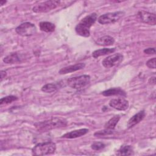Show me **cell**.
I'll return each mask as SVG.
<instances>
[{
	"label": "cell",
	"instance_id": "603a6c76",
	"mask_svg": "<svg viewBox=\"0 0 156 156\" xmlns=\"http://www.w3.org/2000/svg\"><path fill=\"white\" fill-rule=\"evenodd\" d=\"M91 147L94 151H100V150H102V149H104L105 147V145L102 142L96 141V142H94L91 144Z\"/></svg>",
	"mask_w": 156,
	"mask_h": 156
},
{
	"label": "cell",
	"instance_id": "d4e9b609",
	"mask_svg": "<svg viewBox=\"0 0 156 156\" xmlns=\"http://www.w3.org/2000/svg\"><path fill=\"white\" fill-rule=\"evenodd\" d=\"M155 61H156V58L154 57V58H151L149 60H147L146 65L149 68L155 69Z\"/></svg>",
	"mask_w": 156,
	"mask_h": 156
},
{
	"label": "cell",
	"instance_id": "5bb4252c",
	"mask_svg": "<svg viewBox=\"0 0 156 156\" xmlns=\"http://www.w3.org/2000/svg\"><path fill=\"white\" fill-rule=\"evenodd\" d=\"M89 132V130L86 128L83 129H80L77 130H75L73 131H71L69 132L66 133L65 134L63 135L61 138H69V139H73V138H76L78 137H80L82 136L85 135Z\"/></svg>",
	"mask_w": 156,
	"mask_h": 156
},
{
	"label": "cell",
	"instance_id": "30bf717a",
	"mask_svg": "<svg viewBox=\"0 0 156 156\" xmlns=\"http://www.w3.org/2000/svg\"><path fill=\"white\" fill-rule=\"evenodd\" d=\"M138 16L141 21L146 24L153 26L156 24V16L155 13L141 10L138 12Z\"/></svg>",
	"mask_w": 156,
	"mask_h": 156
},
{
	"label": "cell",
	"instance_id": "8fae6325",
	"mask_svg": "<svg viewBox=\"0 0 156 156\" xmlns=\"http://www.w3.org/2000/svg\"><path fill=\"white\" fill-rule=\"evenodd\" d=\"M24 59V56L18 52H13L3 58V62L7 64H15L21 63Z\"/></svg>",
	"mask_w": 156,
	"mask_h": 156
},
{
	"label": "cell",
	"instance_id": "cb8c5ba5",
	"mask_svg": "<svg viewBox=\"0 0 156 156\" xmlns=\"http://www.w3.org/2000/svg\"><path fill=\"white\" fill-rule=\"evenodd\" d=\"M113 133V130H109L105 129V130H101V131H98L94 133V135L95 136H104L107 135H110Z\"/></svg>",
	"mask_w": 156,
	"mask_h": 156
},
{
	"label": "cell",
	"instance_id": "52a82bcc",
	"mask_svg": "<svg viewBox=\"0 0 156 156\" xmlns=\"http://www.w3.org/2000/svg\"><path fill=\"white\" fill-rule=\"evenodd\" d=\"M16 32L23 37H29L36 34L37 27L32 23L25 22L20 24L15 29Z\"/></svg>",
	"mask_w": 156,
	"mask_h": 156
},
{
	"label": "cell",
	"instance_id": "d6986e66",
	"mask_svg": "<svg viewBox=\"0 0 156 156\" xmlns=\"http://www.w3.org/2000/svg\"><path fill=\"white\" fill-rule=\"evenodd\" d=\"M60 83H47L43 86L41 87V91L47 93H51L56 91L61 86L60 85Z\"/></svg>",
	"mask_w": 156,
	"mask_h": 156
},
{
	"label": "cell",
	"instance_id": "6da1fadb",
	"mask_svg": "<svg viewBox=\"0 0 156 156\" xmlns=\"http://www.w3.org/2000/svg\"><path fill=\"white\" fill-rule=\"evenodd\" d=\"M67 120L62 117H52L50 119L37 122L34 124V126L40 132H46L51 130L65 127L67 126Z\"/></svg>",
	"mask_w": 156,
	"mask_h": 156
},
{
	"label": "cell",
	"instance_id": "2e32d148",
	"mask_svg": "<svg viewBox=\"0 0 156 156\" xmlns=\"http://www.w3.org/2000/svg\"><path fill=\"white\" fill-rule=\"evenodd\" d=\"M96 44L99 46H110L115 43V39L109 35H104L98 38L96 41Z\"/></svg>",
	"mask_w": 156,
	"mask_h": 156
},
{
	"label": "cell",
	"instance_id": "ac0fdd59",
	"mask_svg": "<svg viewBox=\"0 0 156 156\" xmlns=\"http://www.w3.org/2000/svg\"><path fill=\"white\" fill-rule=\"evenodd\" d=\"M116 50L115 48H102V49H99L95 50L92 53V56L96 58L102 55H105L108 54H112Z\"/></svg>",
	"mask_w": 156,
	"mask_h": 156
},
{
	"label": "cell",
	"instance_id": "277c9868",
	"mask_svg": "<svg viewBox=\"0 0 156 156\" xmlns=\"http://www.w3.org/2000/svg\"><path fill=\"white\" fill-rule=\"evenodd\" d=\"M67 85L75 90H82L86 87L90 83V76L89 75L83 74L79 76L69 78L66 81Z\"/></svg>",
	"mask_w": 156,
	"mask_h": 156
},
{
	"label": "cell",
	"instance_id": "9c48e42d",
	"mask_svg": "<svg viewBox=\"0 0 156 156\" xmlns=\"http://www.w3.org/2000/svg\"><path fill=\"white\" fill-rule=\"evenodd\" d=\"M109 105L116 110L124 111L129 108V103L124 98H116L111 99L109 102Z\"/></svg>",
	"mask_w": 156,
	"mask_h": 156
},
{
	"label": "cell",
	"instance_id": "44dd1931",
	"mask_svg": "<svg viewBox=\"0 0 156 156\" xmlns=\"http://www.w3.org/2000/svg\"><path fill=\"white\" fill-rule=\"evenodd\" d=\"M120 119L119 115H115L112 118H110L104 125V127L107 129L109 130H114L116 124Z\"/></svg>",
	"mask_w": 156,
	"mask_h": 156
},
{
	"label": "cell",
	"instance_id": "4316f807",
	"mask_svg": "<svg viewBox=\"0 0 156 156\" xmlns=\"http://www.w3.org/2000/svg\"><path fill=\"white\" fill-rule=\"evenodd\" d=\"M6 74H7L6 71H2V70L1 71V80H2V79L3 78H4V77H5Z\"/></svg>",
	"mask_w": 156,
	"mask_h": 156
},
{
	"label": "cell",
	"instance_id": "5b68a950",
	"mask_svg": "<svg viewBox=\"0 0 156 156\" xmlns=\"http://www.w3.org/2000/svg\"><path fill=\"white\" fill-rule=\"evenodd\" d=\"M60 1H46L39 3L32 8L35 13H46L56 9L60 4Z\"/></svg>",
	"mask_w": 156,
	"mask_h": 156
},
{
	"label": "cell",
	"instance_id": "7c38bea8",
	"mask_svg": "<svg viewBox=\"0 0 156 156\" xmlns=\"http://www.w3.org/2000/svg\"><path fill=\"white\" fill-rule=\"evenodd\" d=\"M146 115V113L144 110H141L135 115H134L132 117H131L127 122V127L128 128H132L135 125L138 124L140 121H141Z\"/></svg>",
	"mask_w": 156,
	"mask_h": 156
},
{
	"label": "cell",
	"instance_id": "ba28073f",
	"mask_svg": "<svg viewBox=\"0 0 156 156\" xmlns=\"http://www.w3.org/2000/svg\"><path fill=\"white\" fill-rule=\"evenodd\" d=\"M124 56L120 53L114 54L105 58L102 61V65L106 68H110L119 65L123 60Z\"/></svg>",
	"mask_w": 156,
	"mask_h": 156
},
{
	"label": "cell",
	"instance_id": "ffe728a7",
	"mask_svg": "<svg viewBox=\"0 0 156 156\" xmlns=\"http://www.w3.org/2000/svg\"><path fill=\"white\" fill-rule=\"evenodd\" d=\"M40 29L41 31L46 32H51L54 31L55 26L54 24L48 21H42L39 24Z\"/></svg>",
	"mask_w": 156,
	"mask_h": 156
},
{
	"label": "cell",
	"instance_id": "9a60e30c",
	"mask_svg": "<svg viewBox=\"0 0 156 156\" xmlns=\"http://www.w3.org/2000/svg\"><path fill=\"white\" fill-rule=\"evenodd\" d=\"M104 96H121L122 97L126 96V93L120 88H112L106 90L101 93Z\"/></svg>",
	"mask_w": 156,
	"mask_h": 156
},
{
	"label": "cell",
	"instance_id": "7402d4cb",
	"mask_svg": "<svg viewBox=\"0 0 156 156\" xmlns=\"http://www.w3.org/2000/svg\"><path fill=\"white\" fill-rule=\"evenodd\" d=\"M18 99V98L15 96H7L4 98H2L0 100V105H2L3 104H10L13 101H15Z\"/></svg>",
	"mask_w": 156,
	"mask_h": 156
},
{
	"label": "cell",
	"instance_id": "3957f363",
	"mask_svg": "<svg viewBox=\"0 0 156 156\" xmlns=\"http://www.w3.org/2000/svg\"><path fill=\"white\" fill-rule=\"evenodd\" d=\"M56 144L52 141L40 143L36 144L32 149V154L34 155H47L55 152Z\"/></svg>",
	"mask_w": 156,
	"mask_h": 156
},
{
	"label": "cell",
	"instance_id": "e0dca14e",
	"mask_svg": "<svg viewBox=\"0 0 156 156\" xmlns=\"http://www.w3.org/2000/svg\"><path fill=\"white\" fill-rule=\"evenodd\" d=\"M133 154V149L130 145H122L117 151V155H132Z\"/></svg>",
	"mask_w": 156,
	"mask_h": 156
},
{
	"label": "cell",
	"instance_id": "484cf974",
	"mask_svg": "<svg viewBox=\"0 0 156 156\" xmlns=\"http://www.w3.org/2000/svg\"><path fill=\"white\" fill-rule=\"evenodd\" d=\"M144 52L146 54H155V48H149L144 50Z\"/></svg>",
	"mask_w": 156,
	"mask_h": 156
},
{
	"label": "cell",
	"instance_id": "4fadbf2b",
	"mask_svg": "<svg viewBox=\"0 0 156 156\" xmlns=\"http://www.w3.org/2000/svg\"><path fill=\"white\" fill-rule=\"evenodd\" d=\"M85 66V64L84 63H76L74 65H69L67 66H65L63 68H62L58 73L60 74H66L68 73H73L82 69H83Z\"/></svg>",
	"mask_w": 156,
	"mask_h": 156
},
{
	"label": "cell",
	"instance_id": "8992f818",
	"mask_svg": "<svg viewBox=\"0 0 156 156\" xmlns=\"http://www.w3.org/2000/svg\"><path fill=\"white\" fill-rule=\"evenodd\" d=\"M124 15V12L122 11L109 12L101 15L98 18V21L101 24H112L119 20Z\"/></svg>",
	"mask_w": 156,
	"mask_h": 156
},
{
	"label": "cell",
	"instance_id": "83f0119b",
	"mask_svg": "<svg viewBox=\"0 0 156 156\" xmlns=\"http://www.w3.org/2000/svg\"><path fill=\"white\" fill-rule=\"evenodd\" d=\"M6 2H7L6 1H2L1 0V1H0V5H3L4 4H5L6 3Z\"/></svg>",
	"mask_w": 156,
	"mask_h": 156
},
{
	"label": "cell",
	"instance_id": "7a4b0ae2",
	"mask_svg": "<svg viewBox=\"0 0 156 156\" xmlns=\"http://www.w3.org/2000/svg\"><path fill=\"white\" fill-rule=\"evenodd\" d=\"M98 16L96 13L88 15L82 18L75 27V30L77 34L83 37H89L90 35V29L96 22Z\"/></svg>",
	"mask_w": 156,
	"mask_h": 156
}]
</instances>
